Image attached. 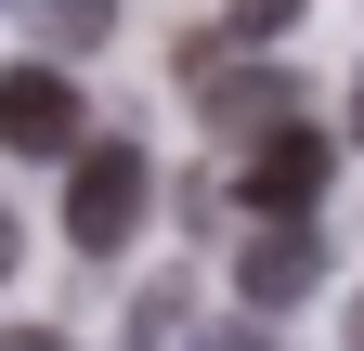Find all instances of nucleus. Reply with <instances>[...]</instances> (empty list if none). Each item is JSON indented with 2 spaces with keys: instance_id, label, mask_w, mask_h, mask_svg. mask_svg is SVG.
I'll return each instance as SVG.
<instances>
[{
  "instance_id": "obj_5",
  "label": "nucleus",
  "mask_w": 364,
  "mask_h": 351,
  "mask_svg": "<svg viewBox=\"0 0 364 351\" xmlns=\"http://www.w3.org/2000/svg\"><path fill=\"white\" fill-rule=\"evenodd\" d=\"M235 286H247V313H299V299L326 286V234H312V222H247Z\"/></svg>"
},
{
  "instance_id": "obj_1",
  "label": "nucleus",
  "mask_w": 364,
  "mask_h": 351,
  "mask_svg": "<svg viewBox=\"0 0 364 351\" xmlns=\"http://www.w3.org/2000/svg\"><path fill=\"white\" fill-rule=\"evenodd\" d=\"M144 195H156V156L130 144V130H91V144L65 156V247L117 260V247H130V222H144Z\"/></svg>"
},
{
  "instance_id": "obj_10",
  "label": "nucleus",
  "mask_w": 364,
  "mask_h": 351,
  "mask_svg": "<svg viewBox=\"0 0 364 351\" xmlns=\"http://www.w3.org/2000/svg\"><path fill=\"white\" fill-rule=\"evenodd\" d=\"M196 351H273V325H208Z\"/></svg>"
},
{
  "instance_id": "obj_13",
  "label": "nucleus",
  "mask_w": 364,
  "mask_h": 351,
  "mask_svg": "<svg viewBox=\"0 0 364 351\" xmlns=\"http://www.w3.org/2000/svg\"><path fill=\"white\" fill-rule=\"evenodd\" d=\"M351 351H364V313H351Z\"/></svg>"
},
{
  "instance_id": "obj_12",
  "label": "nucleus",
  "mask_w": 364,
  "mask_h": 351,
  "mask_svg": "<svg viewBox=\"0 0 364 351\" xmlns=\"http://www.w3.org/2000/svg\"><path fill=\"white\" fill-rule=\"evenodd\" d=\"M0 274H14V208H0Z\"/></svg>"
},
{
  "instance_id": "obj_4",
  "label": "nucleus",
  "mask_w": 364,
  "mask_h": 351,
  "mask_svg": "<svg viewBox=\"0 0 364 351\" xmlns=\"http://www.w3.org/2000/svg\"><path fill=\"white\" fill-rule=\"evenodd\" d=\"M312 195H326V130L312 117H273L247 144V208L260 222H312Z\"/></svg>"
},
{
  "instance_id": "obj_7",
  "label": "nucleus",
  "mask_w": 364,
  "mask_h": 351,
  "mask_svg": "<svg viewBox=\"0 0 364 351\" xmlns=\"http://www.w3.org/2000/svg\"><path fill=\"white\" fill-rule=\"evenodd\" d=\"M287 26H299V0H235V14H221V39H247V53L287 39Z\"/></svg>"
},
{
  "instance_id": "obj_9",
  "label": "nucleus",
  "mask_w": 364,
  "mask_h": 351,
  "mask_svg": "<svg viewBox=\"0 0 364 351\" xmlns=\"http://www.w3.org/2000/svg\"><path fill=\"white\" fill-rule=\"evenodd\" d=\"M0 351H78L65 325H0Z\"/></svg>"
},
{
  "instance_id": "obj_6",
  "label": "nucleus",
  "mask_w": 364,
  "mask_h": 351,
  "mask_svg": "<svg viewBox=\"0 0 364 351\" xmlns=\"http://www.w3.org/2000/svg\"><path fill=\"white\" fill-rule=\"evenodd\" d=\"M14 14H26V39H39V53H65V65H78L91 39L117 26V0H14Z\"/></svg>"
},
{
  "instance_id": "obj_2",
  "label": "nucleus",
  "mask_w": 364,
  "mask_h": 351,
  "mask_svg": "<svg viewBox=\"0 0 364 351\" xmlns=\"http://www.w3.org/2000/svg\"><path fill=\"white\" fill-rule=\"evenodd\" d=\"M91 144V92L65 78V53L0 65V156H78Z\"/></svg>"
},
{
  "instance_id": "obj_11",
  "label": "nucleus",
  "mask_w": 364,
  "mask_h": 351,
  "mask_svg": "<svg viewBox=\"0 0 364 351\" xmlns=\"http://www.w3.org/2000/svg\"><path fill=\"white\" fill-rule=\"evenodd\" d=\"M351 144H364V65H351Z\"/></svg>"
},
{
  "instance_id": "obj_3",
  "label": "nucleus",
  "mask_w": 364,
  "mask_h": 351,
  "mask_svg": "<svg viewBox=\"0 0 364 351\" xmlns=\"http://www.w3.org/2000/svg\"><path fill=\"white\" fill-rule=\"evenodd\" d=\"M196 117L221 130V144H260L273 117H299V78L287 65H235L221 39H196Z\"/></svg>"
},
{
  "instance_id": "obj_8",
  "label": "nucleus",
  "mask_w": 364,
  "mask_h": 351,
  "mask_svg": "<svg viewBox=\"0 0 364 351\" xmlns=\"http://www.w3.org/2000/svg\"><path fill=\"white\" fill-rule=\"evenodd\" d=\"M169 313H182L169 286H144V299H130V351H169Z\"/></svg>"
}]
</instances>
